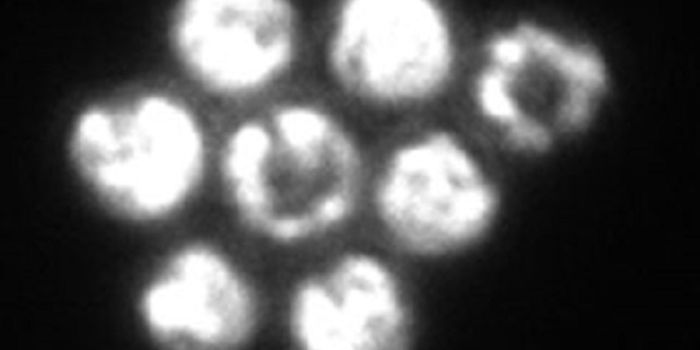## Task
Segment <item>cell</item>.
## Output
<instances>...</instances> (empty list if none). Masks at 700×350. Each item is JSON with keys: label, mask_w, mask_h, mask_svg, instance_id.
Listing matches in <instances>:
<instances>
[{"label": "cell", "mask_w": 700, "mask_h": 350, "mask_svg": "<svg viewBox=\"0 0 700 350\" xmlns=\"http://www.w3.org/2000/svg\"><path fill=\"white\" fill-rule=\"evenodd\" d=\"M220 173L243 227L284 249L340 229L364 184L354 136L330 112L308 103L281 105L240 122L222 147Z\"/></svg>", "instance_id": "1"}, {"label": "cell", "mask_w": 700, "mask_h": 350, "mask_svg": "<svg viewBox=\"0 0 700 350\" xmlns=\"http://www.w3.org/2000/svg\"><path fill=\"white\" fill-rule=\"evenodd\" d=\"M67 143L71 164L94 199L132 223L176 215L205 175L207 145L198 119L181 100L161 92L86 106Z\"/></svg>", "instance_id": "2"}, {"label": "cell", "mask_w": 700, "mask_h": 350, "mask_svg": "<svg viewBox=\"0 0 700 350\" xmlns=\"http://www.w3.org/2000/svg\"><path fill=\"white\" fill-rule=\"evenodd\" d=\"M605 56L587 39L519 19L485 39L471 84L480 118L511 151L548 152L586 130L610 89Z\"/></svg>", "instance_id": "3"}, {"label": "cell", "mask_w": 700, "mask_h": 350, "mask_svg": "<svg viewBox=\"0 0 700 350\" xmlns=\"http://www.w3.org/2000/svg\"><path fill=\"white\" fill-rule=\"evenodd\" d=\"M501 197L481 162L454 133L433 129L395 146L377 173L372 205L395 246L442 258L476 245L494 225Z\"/></svg>", "instance_id": "4"}, {"label": "cell", "mask_w": 700, "mask_h": 350, "mask_svg": "<svg viewBox=\"0 0 700 350\" xmlns=\"http://www.w3.org/2000/svg\"><path fill=\"white\" fill-rule=\"evenodd\" d=\"M331 77L369 106L426 103L448 85L457 63L446 10L429 0H350L336 10L326 38Z\"/></svg>", "instance_id": "5"}, {"label": "cell", "mask_w": 700, "mask_h": 350, "mask_svg": "<svg viewBox=\"0 0 700 350\" xmlns=\"http://www.w3.org/2000/svg\"><path fill=\"white\" fill-rule=\"evenodd\" d=\"M137 310L151 341L170 350L240 349L264 320L251 272L205 240L184 242L161 259L139 292Z\"/></svg>", "instance_id": "6"}, {"label": "cell", "mask_w": 700, "mask_h": 350, "mask_svg": "<svg viewBox=\"0 0 700 350\" xmlns=\"http://www.w3.org/2000/svg\"><path fill=\"white\" fill-rule=\"evenodd\" d=\"M288 342L302 350H399L411 343L407 290L383 257L348 249L298 275L283 306Z\"/></svg>", "instance_id": "7"}, {"label": "cell", "mask_w": 700, "mask_h": 350, "mask_svg": "<svg viewBox=\"0 0 700 350\" xmlns=\"http://www.w3.org/2000/svg\"><path fill=\"white\" fill-rule=\"evenodd\" d=\"M171 47L207 91L255 95L288 71L300 39L295 8L283 0H185L169 22Z\"/></svg>", "instance_id": "8"}]
</instances>
